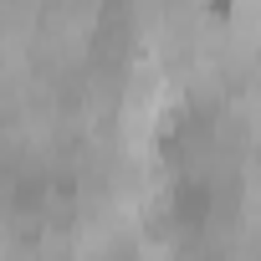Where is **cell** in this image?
Segmentation results:
<instances>
[{
    "instance_id": "1",
    "label": "cell",
    "mask_w": 261,
    "mask_h": 261,
    "mask_svg": "<svg viewBox=\"0 0 261 261\" xmlns=\"http://www.w3.org/2000/svg\"><path fill=\"white\" fill-rule=\"evenodd\" d=\"M210 210H215V190H210L205 179H185V185L174 190V225H179V230H205Z\"/></svg>"
}]
</instances>
